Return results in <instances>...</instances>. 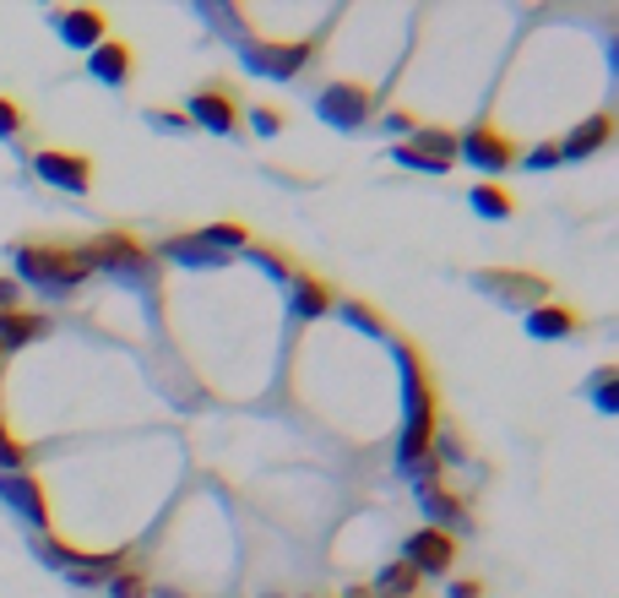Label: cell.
<instances>
[{"label": "cell", "instance_id": "3957f363", "mask_svg": "<svg viewBox=\"0 0 619 598\" xmlns=\"http://www.w3.org/2000/svg\"><path fill=\"white\" fill-rule=\"evenodd\" d=\"M82 256H87V267L98 273H109V278H120V284H131V289H153L157 284V262L148 245H137L131 234H98V240H87L82 245Z\"/></svg>", "mask_w": 619, "mask_h": 598}, {"label": "cell", "instance_id": "4fadbf2b", "mask_svg": "<svg viewBox=\"0 0 619 598\" xmlns=\"http://www.w3.org/2000/svg\"><path fill=\"white\" fill-rule=\"evenodd\" d=\"M0 501H5L16 517H27L38 533L49 528V495H44V484H38L33 473H0Z\"/></svg>", "mask_w": 619, "mask_h": 598}, {"label": "cell", "instance_id": "d4e9b609", "mask_svg": "<svg viewBox=\"0 0 619 598\" xmlns=\"http://www.w3.org/2000/svg\"><path fill=\"white\" fill-rule=\"evenodd\" d=\"M419 583H424V577H419L408 561H392V566L381 572V583H375V588H381L386 598H413V588H419Z\"/></svg>", "mask_w": 619, "mask_h": 598}, {"label": "cell", "instance_id": "4dcf8cb0", "mask_svg": "<svg viewBox=\"0 0 619 598\" xmlns=\"http://www.w3.org/2000/svg\"><path fill=\"white\" fill-rule=\"evenodd\" d=\"M593 392H598V409H604V414H615L619 403H615V370H598V376H593Z\"/></svg>", "mask_w": 619, "mask_h": 598}, {"label": "cell", "instance_id": "7c38bea8", "mask_svg": "<svg viewBox=\"0 0 619 598\" xmlns=\"http://www.w3.org/2000/svg\"><path fill=\"white\" fill-rule=\"evenodd\" d=\"M419 506H424V517L441 528V533H452V528H467V501L457 484H446V479H419Z\"/></svg>", "mask_w": 619, "mask_h": 598}, {"label": "cell", "instance_id": "30bf717a", "mask_svg": "<svg viewBox=\"0 0 619 598\" xmlns=\"http://www.w3.org/2000/svg\"><path fill=\"white\" fill-rule=\"evenodd\" d=\"M310 55H315V38H300V44H250L245 49V66L261 71V77L289 82V77H300L310 66Z\"/></svg>", "mask_w": 619, "mask_h": 598}, {"label": "cell", "instance_id": "d590c367", "mask_svg": "<svg viewBox=\"0 0 619 598\" xmlns=\"http://www.w3.org/2000/svg\"><path fill=\"white\" fill-rule=\"evenodd\" d=\"M452 598H483V588L478 583H452Z\"/></svg>", "mask_w": 619, "mask_h": 598}, {"label": "cell", "instance_id": "ffe728a7", "mask_svg": "<svg viewBox=\"0 0 619 598\" xmlns=\"http://www.w3.org/2000/svg\"><path fill=\"white\" fill-rule=\"evenodd\" d=\"M163 256H168V262H185V267H229V256L207 251L196 234H174V240H163Z\"/></svg>", "mask_w": 619, "mask_h": 598}, {"label": "cell", "instance_id": "ac0fdd59", "mask_svg": "<svg viewBox=\"0 0 619 598\" xmlns=\"http://www.w3.org/2000/svg\"><path fill=\"white\" fill-rule=\"evenodd\" d=\"M44 332H49L44 315H33V310H0V354H16L22 343H33Z\"/></svg>", "mask_w": 619, "mask_h": 598}, {"label": "cell", "instance_id": "cb8c5ba5", "mask_svg": "<svg viewBox=\"0 0 619 598\" xmlns=\"http://www.w3.org/2000/svg\"><path fill=\"white\" fill-rule=\"evenodd\" d=\"M104 588H109V598H148V566H137V561L126 555V566H120Z\"/></svg>", "mask_w": 619, "mask_h": 598}, {"label": "cell", "instance_id": "e575fe53", "mask_svg": "<svg viewBox=\"0 0 619 598\" xmlns=\"http://www.w3.org/2000/svg\"><path fill=\"white\" fill-rule=\"evenodd\" d=\"M386 131H419V120H413V115H402V110H397V115H386Z\"/></svg>", "mask_w": 619, "mask_h": 598}, {"label": "cell", "instance_id": "f1b7e54d", "mask_svg": "<svg viewBox=\"0 0 619 598\" xmlns=\"http://www.w3.org/2000/svg\"><path fill=\"white\" fill-rule=\"evenodd\" d=\"M22 126H27V110H22L16 99H5V93H0V142L22 137Z\"/></svg>", "mask_w": 619, "mask_h": 598}, {"label": "cell", "instance_id": "277c9868", "mask_svg": "<svg viewBox=\"0 0 619 598\" xmlns=\"http://www.w3.org/2000/svg\"><path fill=\"white\" fill-rule=\"evenodd\" d=\"M33 550H38L44 566H55L66 583H82V588H104V583L126 566V550H115V555H82V550H71V544L55 539V533H38Z\"/></svg>", "mask_w": 619, "mask_h": 598}, {"label": "cell", "instance_id": "484cf974", "mask_svg": "<svg viewBox=\"0 0 619 598\" xmlns=\"http://www.w3.org/2000/svg\"><path fill=\"white\" fill-rule=\"evenodd\" d=\"M250 256L261 262V273H272V278L294 284V256H289V251H272V245H250Z\"/></svg>", "mask_w": 619, "mask_h": 598}, {"label": "cell", "instance_id": "5bb4252c", "mask_svg": "<svg viewBox=\"0 0 619 598\" xmlns=\"http://www.w3.org/2000/svg\"><path fill=\"white\" fill-rule=\"evenodd\" d=\"M55 27H60V38H66L71 49H87V55L109 38V16H104V5H66V11L55 16Z\"/></svg>", "mask_w": 619, "mask_h": 598}, {"label": "cell", "instance_id": "603a6c76", "mask_svg": "<svg viewBox=\"0 0 619 598\" xmlns=\"http://www.w3.org/2000/svg\"><path fill=\"white\" fill-rule=\"evenodd\" d=\"M467 202H472V212H478V218H511V212H516V202H511V191H500L494 180H478Z\"/></svg>", "mask_w": 619, "mask_h": 598}, {"label": "cell", "instance_id": "9a60e30c", "mask_svg": "<svg viewBox=\"0 0 619 598\" xmlns=\"http://www.w3.org/2000/svg\"><path fill=\"white\" fill-rule=\"evenodd\" d=\"M87 71H93L98 82H109V88H126V82H131V71H137V55H131V44L104 38V44L87 55Z\"/></svg>", "mask_w": 619, "mask_h": 598}, {"label": "cell", "instance_id": "836d02e7", "mask_svg": "<svg viewBox=\"0 0 619 598\" xmlns=\"http://www.w3.org/2000/svg\"><path fill=\"white\" fill-rule=\"evenodd\" d=\"M560 163V148H533L527 152V169H554Z\"/></svg>", "mask_w": 619, "mask_h": 598}, {"label": "cell", "instance_id": "7a4b0ae2", "mask_svg": "<svg viewBox=\"0 0 619 598\" xmlns=\"http://www.w3.org/2000/svg\"><path fill=\"white\" fill-rule=\"evenodd\" d=\"M11 262H16V278L22 284H38L44 295H60V289H77L82 278H93L82 245H55V240H16L11 245Z\"/></svg>", "mask_w": 619, "mask_h": 598}, {"label": "cell", "instance_id": "74e56055", "mask_svg": "<svg viewBox=\"0 0 619 598\" xmlns=\"http://www.w3.org/2000/svg\"><path fill=\"white\" fill-rule=\"evenodd\" d=\"M0 359H5V354H0Z\"/></svg>", "mask_w": 619, "mask_h": 598}, {"label": "cell", "instance_id": "d6a6232c", "mask_svg": "<svg viewBox=\"0 0 619 598\" xmlns=\"http://www.w3.org/2000/svg\"><path fill=\"white\" fill-rule=\"evenodd\" d=\"M0 310H22V289H16V278H0Z\"/></svg>", "mask_w": 619, "mask_h": 598}, {"label": "cell", "instance_id": "d6986e66", "mask_svg": "<svg viewBox=\"0 0 619 598\" xmlns=\"http://www.w3.org/2000/svg\"><path fill=\"white\" fill-rule=\"evenodd\" d=\"M609 137H615V115H593V120H582V126L560 142V158H593Z\"/></svg>", "mask_w": 619, "mask_h": 598}, {"label": "cell", "instance_id": "8d00e7d4", "mask_svg": "<svg viewBox=\"0 0 619 598\" xmlns=\"http://www.w3.org/2000/svg\"><path fill=\"white\" fill-rule=\"evenodd\" d=\"M163 598H179V594H163Z\"/></svg>", "mask_w": 619, "mask_h": 598}, {"label": "cell", "instance_id": "8fae6325", "mask_svg": "<svg viewBox=\"0 0 619 598\" xmlns=\"http://www.w3.org/2000/svg\"><path fill=\"white\" fill-rule=\"evenodd\" d=\"M472 284H478L483 295L505 299L511 310H538V304L549 299V284H544V278H533V273H500V267H494V273H478Z\"/></svg>", "mask_w": 619, "mask_h": 598}, {"label": "cell", "instance_id": "52a82bcc", "mask_svg": "<svg viewBox=\"0 0 619 598\" xmlns=\"http://www.w3.org/2000/svg\"><path fill=\"white\" fill-rule=\"evenodd\" d=\"M457 158H467L478 174H500V169L516 163V148H511V137L494 120H478V126H467L457 137Z\"/></svg>", "mask_w": 619, "mask_h": 598}, {"label": "cell", "instance_id": "4316f807", "mask_svg": "<svg viewBox=\"0 0 619 598\" xmlns=\"http://www.w3.org/2000/svg\"><path fill=\"white\" fill-rule=\"evenodd\" d=\"M27 462V441H16V430L0 419V473H22Z\"/></svg>", "mask_w": 619, "mask_h": 598}, {"label": "cell", "instance_id": "f546056e", "mask_svg": "<svg viewBox=\"0 0 619 598\" xmlns=\"http://www.w3.org/2000/svg\"><path fill=\"white\" fill-rule=\"evenodd\" d=\"M250 126H256V137H278V131L289 126V115L272 110V104H256V110H250Z\"/></svg>", "mask_w": 619, "mask_h": 598}, {"label": "cell", "instance_id": "83f0119b", "mask_svg": "<svg viewBox=\"0 0 619 598\" xmlns=\"http://www.w3.org/2000/svg\"><path fill=\"white\" fill-rule=\"evenodd\" d=\"M342 315H348L353 326H364L370 337H386V321L375 315V304H364V299H348V304H342Z\"/></svg>", "mask_w": 619, "mask_h": 598}, {"label": "cell", "instance_id": "8992f818", "mask_svg": "<svg viewBox=\"0 0 619 598\" xmlns=\"http://www.w3.org/2000/svg\"><path fill=\"white\" fill-rule=\"evenodd\" d=\"M185 120L190 126H207L212 137H234L240 131V99L229 82H207L185 99Z\"/></svg>", "mask_w": 619, "mask_h": 598}, {"label": "cell", "instance_id": "e0dca14e", "mask_svg": "<svg viewBox=\"0 0 619 598\" xmlns=\"http://www.w3.org/2000/svg\"><path fill=\"white\" fill-rule=\"evenodd\" d=\"M331 304H337L331 284H320L315 273H294V295H289V310H294L300 321H315V315H326Z\"/></svg>", "mask_w": 619, "mask_h": 598}, {"label": "cell", "instance_id": "5b68a950", "mask_svg": "<svg viewBox=\"0 0 619 598\" xmlns=\"http://www.w3.org/2000/svg\"><path fill=\"white\" fill-rule=\"evenodd\" d=\"M370 110H375V88H364V82H326L315 93V115L331 131H359L370 120Z\"/></svg>", "mask_w": 619, "mask_h": 598}, {"label": "cell", "instance_id": "2e32d148", "mask_svg": "<svg viewBox=\"0 0 619 598\" xmlns=\"http://www.w3.org/2000/svg\"><path fill=\"white\" fill-rule=\"evenodd\" d=\"M576 326H582V310H571V304L544 299L538 310H527V332H533V337H549V343H554V337H571Z\"/></svg>", "mask_w": 619, "mask_h": 598}, {"label": "cell", "instance_id": "6da1fadb", "mask_svg": "<svg viewBox=\"0 0 619 598\" xmlns=\"http://www.w3.org/2000/svg\"><path fill=\"white\" fill-rule=\"evenodd\" d=\"M397 359H402V381H408V425H402V468L424 473L430 479V436H435V419H441V398H435V376L424 365V354L413 343H397Z\"/></svg>", "mask_w": 619, "mask_h": 598}, {"label": "cell", "instance_id": "ba28073f", "mask_svg": "<svg viewBox=\"0 0 619 598\" xmlns=\"http://www.w3.org/2000/svg\"><path fill=\"white\" fill-rule=\"evenodd\" d=\"M33 174L44 185H55V191H71V196L93 191V158H82V152H60V148L33 152Z\"/></svg>", "mask_w": 619, "mask_h": 598}, {"label": "cell", "instance_id": "7402d4cb", "mask_svg": "<svg viewBox=\"0 0 619 598\" xmlns=\"http://www.w3.org/2000/svg\"><path fill=\"white\" fill-rule=\"evenodd\" d=\"M196 240L207 245V251H218V256H229V251H245L250 245V229L245 223H207V229H196Z\"/></svg>", "mask_w": 619, "mask_h": 598}, {"label": "cell", "instance_id": "9c48e42d", "mask_svg": "<svg viewBox=\"0 0 619 598\" xmlns=\"http://www.w3.org/2000/svg\"><path fill=\"white\" fill-rule=\"evenodd\" d=\"M402 561H408L419 577H446V572L457 566V539L441 533V528H419V533L408 539Z\"/></svg>", "mask_w": 619, "mask_h": 598}, {"label": "cell", "instance_id": "44dd1931", "mask_svg": "<svg viewBox=\"0 0 619 598\" xmlns=\"http://www.w3.org/2000/svg\"><path fill=\"white\" fill-rule=\"evenodd\" d=\"M408 148L413 152H424V158H435V163H457V137L452 131H441V126H419L413 137H408Z\"/></svg>", "mask_w": 619, "mask_h": 598}, {"label": "cell", "instance_id": "1f68e13d", "mask_svg": "<svg viewBox=\"0 0 619 598\" xmlns=\"http://www.w3.org/2000/svg\"><path fill=\"white\" fill-rule=\"evenodd\" d=\"M148 120H153L157 131H185V126H190V120H185V115H168V110H153V115H148Z\"/></svg>", "mask_w": 619, "mask_h": 598}]
</instances>
